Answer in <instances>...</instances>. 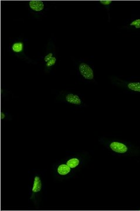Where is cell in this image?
<instances>
[{
	"mask_svg": "<svg viewBox=\"0 0 140 211\" xmlns=\"http://www.w3.org/2000/svg\"><path fill=\"white\" fill-rule=\"evenodd\" d=\"M70 171V168L68 165L65 164L60 165L58 169V173L62 175H65Z\"/></svg>",
	"mask_w": 140,
	"mask_h": 211,
	"instance_id": "cell-6",
	"label": "cell"
},
{
	"mask_svg": "<svg viewBox=\"0 0 140 211\" xmlns=\"http://www.w3.org/2000/svg\"><path fill=\"white\" fill-rule=\"evenodd\" d=\"M127 87L135 92H140V82H131L129 83L127 85Z\"/></svg>",
	"mask_w": 140,
	"mask_h": 211,
	"instance_id": "cell-7",
	"label": "cell"
},
{
	"mask_svg": "<svg viewBox=\"0 0 140 211\" xmlns=\"http://www.w3.org/2000/svg\"><path fill=\"white\" fill-rule=\"evenodd\" d=\"M5 117V114L2 112H1V119H4Z\"/></svg>",
	"mask_w": 140,
	"mask_h": 211,
	"instance_id": "cell-14",
	"label": "cell"
},
{
	"mask_svg": "<svg viewBox=\"0 0 140 211\" xmlns=\"http://www.w3.org/2000/svg\"><path fill=\"white\" fill-rule=\"evenodd\" d=\"M56 58L55 57H52L51 58V59L49 61H48L47 62V67H51V66H53L55 65V63H56Z\"/></svg>",
	"mask_w": 140,
	"mask_h": 211,
	"instance_id": "cell-11",
	"label": "cell"
},
{
	"mask_svg": "<svg viewBox=\"0 0 140 211\" xmlns=\"http://www.w3.org/2000/svg\"><path fill=\"white\" fill-rule=\"evenodd\" d=\"M29 6L35 11H40L44 8V2L42 1H31Z\"/></svg>",
	"mask_w": 140,
	"mask_h": 211,
	"instance_id": "cell-3",
	"label": "cell"
},
{
	"mask_svg": "<svg viewBox=\"0 0 140 211\" xmlns=\"http://www.w3.org/2000/svg\"><path fill=\"white\" fill-rule=\"evenodd\" d=\"M100 2L101 4H103V5H109L112 2V1H108V0H103V1H100Z\"/></svg>",
	"mask_w": 140,
	"mask_h": 211,
	"instance_id": "cell-13",
	"label": "cell"
},
{
	"mask_svg": "<svg viewBox=\"0 0 140 211\" xmlns=\"http://www.w3.org/2000/svg\"><path fill=\"white\" fill-rule=\"evenodd\" d=\"M66 100L67 102L70 103L72 104H74V105H80L81 103V101L79 98V97L78 95L74 94H67L66 97Z\"/></svg>",
	"mask_w": 140,
	"mask_h": 211,
	"instance_id": "cell-4",
	"label": "cell"
},
{
	"mask_svg": "<svg viewBox=\"0 0 140 211\" xmlns=\"http://www.w3.org/2000/svg\"><path fill=\"white\" fill-rule=\"evenodd\" d=\"M110 147L113 151L118 153H125L128 151V148L126 145L119 142L112 143Z\"/></svg>",
	"mask_w": 140,
	"mask_h": 211,
	"instance_id": "cell-2",
	"label": "cell"
},
{
	"mask_svg": "<svg viewBox=\"0 0 140 211\" xmlns=\"http://www.w3.org/2000/svg\"><path fill=\"white\" fill-rule=\"evenodd\" d=\"M42 189V182L40 178L38 176H36L34 179V184L32 188V192H38L40 191Z\"/></svg>",
	"mask_w": 140,
	"mask_h": 211,
	"instance_id": "cell-5",
	"label": "cell"
},
{
	"mask_svg": "<svg viewBox=\"0 0 140 211\" xmlns=\"http://www.w3.org/2000/svg\"><path fill=\"white\" fill-rule=\"evenodd\" d=\"M79 160L78 158H72L69 159L67 162V165H68L70 168H74L76 167L79 164Z\"/></svg>",
	"mask_w": 140,
	"mask_h": 211,
	"instance_id": "cell-8",
	"label": "cell"
},
{
	"mask_svg": "<svg viewBox=\"0 0 140 211\" xmlns=\"http://www.w3.org/2000/svg\"><path fill=\"white\" fill-rule=\"evenodd\" d=\"M79 68L80 73L85 79L89 80L93 79V71L88 65L82 63L79 65Z\"/></svg>",
	"mask_w": 140,
	"mask_h": 211,
	"instance_id": "cell-1",
	"label": "cell"
},
{
	"mask_svg": "<svg viewBox=\"0 0 140 211\" xmlns=\"http://www.w3.org/2000/svg\"><path fill=\"white\" fill-rule=\"evenodd\" d=\"M131 26H134L135 28H140V19L135 20L130 24Z\"/></svg>",
	"mask_w": 140,
	"mask_h": 211,
	"instance_id": "cell-10",
	"label": "cell"
},
{
	"mask_svg": "<svg viewBox=\"0 0 140 211\" xmlns=\"http://www.w3.org/2000/svg\"><path fill=\"white\" fill-rule=\"evenodd\" d=\"M12 49L15 52H20L23 49V44L21 42L15 43L13 45Z\"/></svg>",
	"mask_w": 140,
	"mask_h": 211,
	"instance_id": "cell-9",
	"label": "cell"
},
{
	"mask_svg": "<svg viewBox=\"0 0 140 211\" xmlns=\"http://www.w3.org/2000/svg\"><path fill=\"white\" fill-rule=\"evenodd\" d=\"M53 56H52V53H49L48 55H47V56L45 57V59H44V60H45V61L46 62H47L48 61H49L51 59V58H52Z\"/></svg>",
	"mask_w": 140,
	"mask_h": 211,
	"instance_id": "cell-12",
	"label": "cell"
}]
</instances>
